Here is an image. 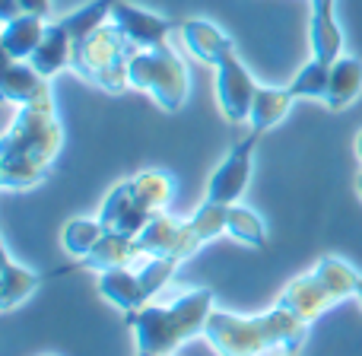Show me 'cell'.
<instances>
[{
    "label": "cell",
    "instance_id": "cell-20",
    "mask_svg": "<svg viewBox=\"0 0 362 356\" xmlns=\"http://www.w3.org/2000/svg\"><path fill=\"white\" fill-rule=\"evenodd\" d=\"M178 239H181V223L163 210L144 226V232L137 236V245L144 258H169L175 251Z\"/></svg>",
    "mask_w": 362,
    "mask_h": 356
},
{
    "label": "cell",
    "instance_id": "cell-26",
    "mask_svg": "<svg viewBox=\"0 0 362 356\" xmlns=\"http://www.w3.org/2000/svg\"><path fill=\"white\" fill-rule=\"evenodd\" d=\"M45 176H48V166H38L23 156H0V185H4L6 191L35 188L38 181H45Z\"/></svg>",
    "mask_w": 362,
    "mask_h": 356
},
{
    "label": "cell",
    "instance_id": "cell-19",
    "mask_svg": "<svg viewBox=\"0 0 362 356\" xmlns=\"http://www.w3.org/2000/svg\"><path fill=\"white\" fill-rule=\"evenodd\" d=\"M293 99L296 96L289 93V86H257L255 93V102H251V115H248V125L255 131H264L267 134L274 125H280L283 118L289 115L293 108Z\"/></svg>",
    "mask_w": 362,
    "mask_h": 356
},
{
    "label": "cell",
    "instance_id": "cell-23",
    "mask_svg": "<svg viewBox=\"0 0 362 356\" xmlns=\"http://www.w3.org/2000/svg\"><path fill=\"white\" fill-rule=\"evenodd\" d=\"M131 188H134V194H137V200L146 207V210L156 217V213H163L165 207H169V200H172V176L169 172H163V169H146V172H140V176H134L131 178Z\"/></svg>",
    "mask_w": 362,
    "mask_h": 356
},
{
    "label": "cell",
    "instance_id": "cell-21",
    "mask_svg": "<svg viewBox=\"0 0 362 356\" xmlns=\"http://www.w3.org/2000/svg\"><path fill=\"white\" fill-rule=\"evenodd\" d=\"M38 283H42V277H38L35 270L16 264L4 251V280H0V306H4V312H13L19 302L29 299L38 289Z\"/></svg>",
    "mask_w": 362,
    "mask_h": 356
},
{
    "label": "cell",
    "instance_id": "cell-22",
    "mask_svg": "<svg viewBox=\"0 0 362 356\" xmlns=\"http://www.w3.org/2000/svg\"><path fill=\"white\" fill-rule=\"evenodd\" d=\"M118 0H89V4H83L80 10L67 13L64 19H57V23L67 29V35L76 42H83V38H89L95 29H102L105 23H112V10Z\"/></svg>",
    "mask_w": 362,
    "mask_h": 356
},
{
    "label": "cell",
    "instance_id": "cell-15",
    "mask_svg": "<svg viewBox=\"0 0 362 356\" xmlns=\"http://www.w3.org/2000/svg\"><path fill=\"white\" fill-rule=\"evenodd\" d=\"M45 19L32 16V13H23V16L4 23V35H0V48H4L6 61H29L35 54V48L45 38Z\"/></svg>",
    "mask_w": 362,
    "mask_h": 356
},
{
    "label": "cell",
    "instance_id": "cell-16",
    "mask_svg": "<svg viewBox=\"0 0 362 356\" xmlns=\"http://www.w3.org/2000/svg\"><path fill=\"white\" fill-rule=\"evenodd\" d=\"M359 93H362V57L340 54L331 64V83H327L325 105L331 112H344Z\"/></svg>",
    "mask_w": 362,
    "mask_h": 356
},
{
    "label": "cell",
    "instance_id": "cell-2",
    "mask_svg": "<svg viewBox=\"0 0 362 356\" xmlns=\"http://www.w3.org/2000/svg\"><path fill=\"white\" fill-rule=\"evenodd\" d=\"M213 299L216 293L210 287H194L165 306L146 302L144 309L124 315L127 328L137 338V356H172L191 338L204 334L213 315Z\"/></svg>",
    "mask_w": 362,
    "mask_h": 356
},
{
    "label": "cell",
    "instance_id": "cell-13",
    "mask_svg": "<svg viewBox=\"0 0 362 356\" xmlns=\"http://www.w3.org/2000/svg\"><path fill=\"white\" fill-rule=\"evenodd\" d=\"M178 35L185 42V48L200 64H210V67H216L229 51H235V42L210 19H185V23H178Z\"/></svg>",
    "mask_w": 362,
    "mask_h": 356
},
{
    "label": "cell",
    "instance_id": "cell-17",
    "mask_svg": "<svg viewBox=\"0 0 362 356\" xmlns=\"http://www.w3.org/2000/svg\"><path fill=\"white\" fill-rule=\"evenodd\" d=\"M99 293L105 296L108 302L121 309L124 315L137 312L144 309L146 302V293H144V283H140L137 274H131L127 268H115V270H102L99 274Z\"/></svg>",
    "mask_w": 362,
    "mask_h": 356
},
{
    "label": "cell",
    "instance_id": "cell-12",
    "mask_svg": "<svg viewBox=\"0 0 362 356\" xmlns=\"http://www.w3.org/2000/svg\"><path fill=\"white\" fill-rule=\"evenodd\" d=\"M226 213H229V207L226 204L204 200V204L194 210V217H187L185 223H181V239H178L175 251H172L165 261H172L178 268V264L187 261L200 245H206V242H213L216 236H223L226 232Z\"/></svg>",
    "mask_w": 362,
    "mask_h": 356
},
{
    "label": "cell",
    "instance_id": "cell-31",
    "mask_svg": "<svg viewBox=\"0 0 362 356\" xmlns=\"http://www.w3.org/2000/svg\"><path fill=\"white\" fill-rule=\"evenodd\" d=\"M356 153L362 156V131H359V137H356Z\"/></svg>",
    "mask_w": 362,
    "mask_h": 356
},
{
    "label": "cell",
    "instance_id": "cell-4",
    "mask_svg": "<svg viewBox=\"0 0 362 356\" xmlns=\"http://www.w3.org/2000/svg\"><path fill=\"white\" fill-rule=\"evenodd\" d=\"M137 54L127 35L118 29L115 23H105L102 29H95L89 38L74 45V57H70V67L83 76V80L95 83L99 89L112 96H121L131 86V57Z\"/></svg>",
    "mask_w": 362,
    "mask_h": 356
},
{
    "label": "cell",
    "instance_id": "cell-18",
    "mask_svg": "<svg viewBox=\"0 0 362 356\" xmlns=\"http://www.w3.org/2000/svg\"><path fill=\"white\" fill-rule=\"evenodd\" d=\"M70 57H74V38L67 35V29H64L61 23H51L48 29H45L42 45H38L35 54L29 57V64L42 76L51 80V76L61 74L64 67H70Z\"/></svg>",
    "mask_w": 362,
    "mask_h": 356
},
{
    "label": "cell",
    "instance_id": "cell-25",
    "mask_svg": "<svg viewBox=\"0 0 362 356\" xmlns=\"http://www.w3.org/2000/svg\"><path fill=\"white\" fill-rule=\"evenodd\" d=\"M102 236H105V226L99 219H70L61 229V245L70 258H86Z\"/></svg>",
    "mask_w": 362,
    "mask_h": 356
},
{
    "label": "cell",
    "instance_id": "cell-29",
    "mask_svg": "<svg viewBox=\"0 0 362 356\" xmlns=\"http://www.w3.org/2000/svg\"><path fill=\"white\" fill-rule=\"evenodd\" d=\"M19 6H23V13H32V16H48L51 13V0H19Z\"/></svg>",
    "mask_w": 362,
    "mask_h": 356
},
{
    "label": "cell",
    "instance_id": "cell-32",
    "mask_svg": "<svg viewBox=\"0 0 362 356\" xmlns=\"http://www.w3.org/2000/svg\"><path fill=\"white\" fill-rule=\"evenodd\" d=\"M356 191H359V197H362V172H359V178H356Z\"/></svg>",
    "mask_w": 362,
    "mask_h": 356
},
{
    "label": "cell",
    "instance_id": "cell-14",
    "mask_svg": "<svg viewBox=\"0 0 362 356\" xmlns=\"http://www.w3.org/2000/svg\"><path fill=\"white\" fill-rule=\"evenodd\" d=\"M134 258H144V255H140L137 239L118 236V232H105V236L99 239V245H95V248L89 251L86 258H76V261L70 264L67 270L80 268V270H95V274H102V270L127 268ZM67 270H57V274H67Z\"/></svg>",
    "mask_w": 362,
    "mask_h": 356
},
{
    "label": "cell",
    "instance_id": "cell-8",
    "mask_svg": "<svg viewBox=\"0 0 362 356\" xmlns=\"http://www.w3.org/2000/svg\"><path fill=\"white\" fill-rule=\"evenodd\" d=\"M213 70H216V102H219L223 118L229 125H245L251 115L255 93H257L255 76L248 74V67L242 64V57L235 51H229Z\"/></svg>",
    "mask_w": 362,
    "mask_h": 356
},
{
    "label": "cell",
    "instance_id": "cell-10",
    "mask_svg": "<svg viewBox=\"0 0 362 356\" xmlns=\"http://www.w3.org/2000/svg\"><path fill=\"white\" fill-rule=\"evenodd\" d=\"M150 219H153V213L137 200V194H134V188H131V178L118 181L99 207V223L105 226V232H118V236L137 239Z\"/></svg>",
    "mask_w": 362,
    "mask_h": 356
},
{
    "label": "cell",
    "instance_id": "cell-33",
    "mask_svg": "<svg viewBox=\"0 0 362 356\" xmlns=\"http://www.w3.org/2000/svg\"><path fill=\"white\" fill-rule=\"evenodd\" d=\"M356 299L362 302V280H359V289H356Z\"/></svg>",
    "mask_w": 362,
    "mask_h": 356
},
{
    "label": "cell",
    "instance_id": "cell-5",
    "mask_svg": "<svg viewBox=\"0 0 362 356\" xmlns=\"http://www.w3.org/2000/svg\"><path fill=\"white\" fill-rule=\"evenodd\" d=\"M127 76H131L134 89L153 96L156 105H163L165 112H178V108L185 105V99H187V89H191L185 61H181L169 45L140 48L137 54L131 57Z\"/></svg>",
    "mask_w": 362,
    "mask_h": 356
},
{
    "label": "cell",
    "instance_id": "cell-24",
    "mask_svg": "<svg viewBox=\"0 0 362 356\" xmlns=\"http://www.w3.org/2000/svg\"><path fill=\"white\" fill-rule=\"evenodd\" d=\"M226 236H232L235 242L248 245V248H264L267 245V226L255 210L232 204L229 213H226Z\"/></svg>",
    "mask_w": 362,
    "mask_h": 356
},
{
    "label": "cell",
    "instance_id": "cell-11",
    "mask_svg": "<svg viewBox=\"0 0 362 356\" xmlns=\"http://www.w3.org/2000/svg\"><path fill=\"white\" fill-rule=\"evenodd\" d=\"M4 99L19 102L25 108L38 112H54V96H51V80L42 76L29 61H6L4 80H0Z\"/></svg>",
    "mask_w": 362,
    "mask_h": 356
},
{
    "label": "cell",
    "instance_id": "cell-9",
    "mask_svg": "<svg viewBox=\"0 0 362 356\" xmlns=\"http://www.w3.org/2000/svg\"><path fill=\"white\" fill-rule=\"evenodd\" d=\"M112 23L118 25L127 35V42L134 48H156V45H169V35L178 29V23L159 16L153 10H144L137 4H127V0H118L112 10Z\"/></svg>",
    "mask_w": 362,
    "mask_h": 356
},
{
    "label": "cell",
    "instance_id": "cell-34",
    "mask_svg": "<svg viewBox=\"0 0 362 356\" xmlns=\"http://www.w3.org/2000/svg\"><path fill=\"white\" fill-rule=\"evenodd\" d=\"M274 356H286V353H274Z\"/></svg>",
    "mask_w": 362,
    "mask_h": 356
},
{
    "label": "cell",
    "instance_id": "cell-7",
    "mask_svg": "<svg viewBox=\"0 0 362 356\" xmlns=\"http://www.w3.org/2000/svg\"><path fill=\"white\" fill-rule=\"evenodd\" d=\"M264 131H255L245 140H238L235 147L229 150V156L216 166V172L210 176V185H206V197L204 200H213V204H238L242 194L248 191V181H251V163H255V150L261 144Z\"/></svg>",
    "mask_w": 362,
    "mask_h": 356
},
{
    "label": "cell",
    "instance_id": "cell-27",
    "mask_svg": "<svg viewBox=\"0 0 362 356\" xmlns=\"http://www.w3.org/2000/svg\"><path fill=\"white\" fill-rule=\"evenodd\" d=\"M327 83H331V64L312 57V61H308L305 67H302L299 74L293 76V83H289V93H293L296 99H321V102H325Z\"/></svg>",
    "mask_w": 362,
    "mask_h": 356
},
{
    "label": "cell",
    "instance_id": "cell-3",
    "mask_svg": "<svg viewBox=\"0 0 362 356\" xmlns=\"http://www.w3.org/2000/svg\"><path fill=\"white\" fill-rule=\"evenodd\" d=\"M359 280L362 277L350 268V264H344L334 255H325L312 268V274L296 277V280L283 289L276 306L289 309L296 318L312 325V321H318L334 302L346 299V296H356Z\"/></svg>",
    "mask_w": 362,
    "mask_h": 356
},
{
    "label": "cell",
    "instance_id": "cell-1",
    "mask_svg": "<svg viewBox=\"0 0 362 356\" xmlns=\"http://www.w3.org/2000/svg\"><path fill=\"white\" fill-rule=\"evenodd\" d=\"M305 338L308 325L283 306H274L257 318H238L213 309L204 328V340L216 350V356H296L305 347Z\"/></svg>",
    "mask_w": 362,
    "mask_h": 356
},
{
    "label": "cell",
    "instance_id": "cell-30",
    "mask_svg": "<svg viewBox=\"0 0 362 356\" xmlns=\"http://www.w3.org/2000/svg\"><path fill=\"white\" fill-rule=\"evenodd\" d=\"M0 16H4V23L23 16V6H19V0H0Z\"/></svg>",
    "mask_w": 362,
    "mask_h": 356
},
{
    "label": "cell",
    "instance_id": "cell-28",
    "mask_svg": "<svg viewBox=\"0 0 362 356\" xmlns=\"http://www.w3.org/2000/svg\"><path fill=\"white\" fill-rule=\"evenodd\" d=\"M175 264L172 261H165V258H150V261L144 264V270H140V283H144V293H146V299L153 302V296L159 293V289L165 287V283L172 280V274H175Z\"/></svg>",
    "mask_w": 362,
    "mask_h": 356
},
{
    "label": "cell",
    "instance_id": "cell-6",
    "mask_svg": "<svg viewBox=\"0 0 362 356\" xmlns=\"http://www.w3.org/2000/svg\"><path fill=\"white\" fill-rule=\"evenodd\" d=\"M64 147V127L57 112H38V108H19L10 131L0 140V156H23L38 166H48L57 159Z\"/></svg>",
    "mask_w": 362,
    "mask_h": 356
}]
</instances>
